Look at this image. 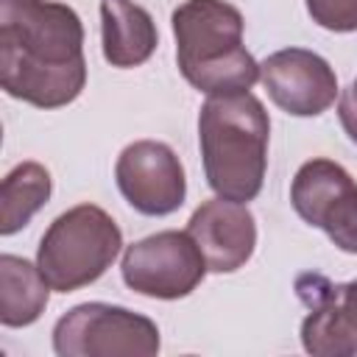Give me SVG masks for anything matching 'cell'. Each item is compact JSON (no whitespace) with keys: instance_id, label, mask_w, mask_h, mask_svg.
<instances>
[{"instance_id":"1","label":"cell","mask_w":357,"mask_h":357,"mask_svg":"<svg viewBox=\"0 0 357 357\" xmlns=\"http://www.w3.org/2000/svg\"><path fill=\"white\" fill-rule=\"evenodd\" d=\"M0 84L36 109H61L86 86L81 17L56 0H0Z\"/></svg>"},{"instance_id":"2","label":"cell","mask_w":357,"mask_h":357,"mask_svg":"<svg viewBox=\"0 0 357 357\" xmlns=\"http://www.w3.org/2000/svg\"><path fill=\"white\" fill-rule=\"evenodd\" d=\"M268 139L271 117L257 95H209L198 114V145L209 190L226 201H254L268 170Z\"/></svg>"},{"instance_id":"3","label":"cell","mask_w":357,"mask_h":357,"mask_svg":"<svg viewBox=\"0 0 357 357\" xmlns=\"http://www.w3.org/2000/svg\"><path fill=\"white\" fill-rule=\"evenodd\" d=\"M170 22L178 70L206 98L248 92L259 81V64L243 45V14L231 3L184 0Z\"/></svg>"},{"instance_id":"4","label":"cell","mask_w":357,"mask_h":357,"mask_svg":"<svg viewBox=\"0 0 357 357\" xmlns=\"http://www.w3.org/2000/svg\"><path fill=\"white\" fill-rule=\"evenodd\" d=\"M120 248L123 231L114 218L95 204H78L45 229L36 265L56 293H73L98 282L112 268Z\"/></svg>"},{"instance_id":"5","label":"cell","mask_w":357,"mask_h":357,"mask_svg":"<svg viewBox=\"0 0 357 357\" xmlns=\"http://www.w3.org/2000/svg\"><path fill=\"white\" fill-rule=\"evenodd\" d=\"M159 346V326L148 315L106 301L78 304L53 326L59 357H151Z\"/></svg>"},{"instance_id":"6","label":"cell","mask_w":357,"mask_h":357,"mask_svg":"<svg viewBox=\"0 0 357 357\" xmlns=\"http://www.w3.org/2000/svg\"><path fill=\"white\" fill-rule=\"evenodd\" d=\"M123 282L148 298L176 301L190 296L206 276V259L192 234L167 229L131 243L123 251Z\"/></svg>"},{"instance_id":"7","label":"cell","mask_w":357,"mask_h":357,"mask_svg":"<svg viewBox=\"0 0 357 357\" xmlns=\"http://www.w3.org/2000/svg\"><path fill=\"white\" fill-rule=\"evenodd\" d=\"M290 204L340 251L357 254V181L343 165L324 156L304 162L293 176Z\"/></svg>"},{"instance_id":"8","label":"cell","mask_w":357,"mask_h":357,"mask_svg":"<svg viewBox=\"0 0 357 357\" xmlns=\"http://www.w3.org/2000/svg\"><path fill=\"white\" fill-rule=\"evenodd\" d=\"M114 178L123 198L148 218L173 215L187 198L181 159L159 139H137L126 145L117 156Z\"/></svg>"},{"instance_id":"9","label":"cell","mask_w":357,"mask_h":357,"mask_svg":"<svg viewBox=\"0 0 357 357\" xmlns=\"http://www.w3.org/2000/svg\"><path fill=\"white\" fill-rule=\"evenodd\" d=\"M259 81L271 100L293 117H318L337 98V75L329 61L307 47H284L259 64Z\"/></svg>"},{"instance_id":"10","label":"cell","mask_w":357,"mask_h":357,"mask_svg":"<svg viewBox=\"0 0 357 357\" xmlns=\"http://www.w3.org/2000/svg\"><path fill=\"white\" fill-rule=\"evenodd\" d=\"M187 231L198 243L212 273L240 271L257 248V220L245 204L212 198L187 220Z\"/></svg>"},{"instance_id":"11","label":"cell","mask_w":357,"mask_h":357,"mask_svg":"<svg viewBox=\"0 0 357 357\" xmlns=\"http://www.w3.org/2000/svg\"><path fill=\"white\" fill-rule=\"evenodd\" d=\"M296 293L307 304L301 321V346L318 357H351L357 354V340L349 326V315L340 298V287L321 273H301L296 279Z\"/></svg>"},{"instance_id":"12","label":"cell","mask_w":357,"mask_h":357,"mask_svg":"<svg viewBox=\"0 0 357 357\" xmlns=\"http://www.w3.org/2000/svg\"><path fill=\"white\" fill-rule=\"evenodd\" d=\"M100 42L103 59L112 67L128 70L153 56L159 31L148 8L134 0H100Z\"/></svg>"},{"instance_id":"13","label":"cell","mask_w":357,"mask_h":357,"mask_svg":"<svg viewBox=\"0 0 357 357\" xmlns=\"http://www.w3.org/2000/svg\"><path fill=\"white\" fill-rule=\"evenodd\" d=\"M50 284L42 276L39 265L25 257L3 254L0 257V324L3 326H31L47 307Z\"/></svg>"},{"instance_id":"14","label":"cell","mask_w":357,"mask_h":357,"mask_svg":"<svg viewBox=\"0 0 357 357\" xmlns=\"http://www.w3.org/2000/svg\"><path fill=\"white\" fill-rule=\"evenodd\" d=\"M53 178L39 162L14 165L0 184V234L11 237L31 223V218L50 201Z\"/></svg>"},{"instance_id":"15","label":"cell","mask_w":357,"mask_h":357,"mask_svg":"<svg viewBox=\"0 0 357 357\" xmlns=\"http://www.w3.org/2000/svg\"><path fill=\"white\" fill-rule=\"evenodd\" d=\"M304 3L315 25L335 33L357 31V0H304Z\"/></svg>"},{"instance_id":"16","label":"cell","mask_w":357,"mask_h":357,"mask_svg":"<svg viewBox=\"0 0 357 357\" xmlns=\"http://www.w3.org/2000/svg\"><path fill=\"white\" fill-rule=\"evenodd\" d=\"M337 117L343 131L349 134L351 142H357V78L351 81V86H346L337 98Z\"/></svg>"},{"instance_id":"17","label":"cell","mask_w":357,"mask_h":357,"mask_svg":"<svg viewBox=\"0 0 357 357\" xmlns=\"http://www.w3.org/2000/svg\"><path fill=\"white\" fill-rule=\"evenodd\" d=\"M337 287H340V298H343V307H346V315H349L351 335H354V340H357V279L343 282V284H337Z\"/></svg>"}]
</instances>
